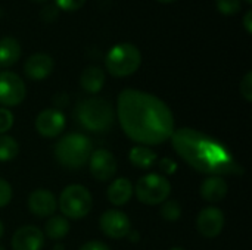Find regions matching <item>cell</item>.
<instances>
[{"label": "cell", "instance_id": "cell-30", "mask_svg": "<svg viewBox=\"0 0 252 250\" xmlns=\"http://www.w3.org/2000/svg\"><path fill=\"white\" fill-rule=\"evenodd\" d=\"M158 167H159V169H161L164 174H167V175L174 174V172H176V169H177V164H176L173 159H170V158H164V159H161V161L158 162Z\"/></svg>", "mask_w": 252, "mask_h": 250}, {"label": "cell", "instance_id": "cell-8", "mask_svg": "<svg viewBox=\"0 0 252 250\" xmlns=\"http://www.w3.org/2000/svg\"><path fill=\"white\" fill-rule=\"evenodd\" d=\"M27 94L25 83L22 78L12 72H0V105L3 108H12L19 105Z\"/></svg>", "mask_w": 252, "mask_h": 250}, {"label": "cell", "instance_id": "cell-3", "mask_svg": "<svg viewBox=\"0 0 252 250\" xmlns=\"http://www.w3.org/2000/svg\"><path fill=\"white\" fill-rule=\"evenodd\" d=\"M75 113L80 124L93 133H105L114 124V109L111 103L102 97H89L81 100Z\"/></svg>", "mask_w": 252, "mask_h": 250}, {"label": "cell", "instance_id": "cell-38", "mask_svg": "<svg viewBox=\"0 0 252 250\" xmlns=\"http://www.w3.org/2000/svg\"><path fill=\"white\" fill-rule=\"evenodd\" d=\"M171 250H185V249H182V248H173Z\"/></svg>", "mask_w": 252, "mask_h": 250}, {"label": "cell", "instance_id": "cell-13", "mask_svg": "<svg viewBox=\"0 0 252 250\" xmlns=\"http://www.w3.org/2000/svg\"><path fill=\"white\" fill-rule=\"evenodd\" d=\"M44 246V236L40 228L32 225H24L12 237L13 250H41Z\"/></svg>", "mask_w": 252, "mask_h": 250}, {"label": "cell", "instance_id": "cell-17", "mask_svg": "<svg viewBox=\"0 0 252 250\" xmlns=\"http://www.w3.org/2000/svg\"><path fill=\"white\" fill-rule=\"evenodd\" d=\"M133 196V184L128 178H117L108 189V199L115 206H123Z\"/></svg>", "mask_w": 252, "mask_h": 250}, {"label": "cell", "instance_id": "cell-20", "mask_svg": "<svg viewBox=\"0 0 252 250\" xmlns=\"http://www.w3.org/2000/svg\"><path fill=\"white\" fill-rule=\"evenodd\" d=\"M128 158H130V162H131L134 167L140 168V169L152 168V167L157 164V161H158L157 153H155L152 149L146 147V146H134V147L130 150Z\"/></svg>", "mask_w": 252, "mask_h": 250}, {"label": "cell", "instance_id": "cell-23", "mask_svg": "<svg viewBox=\"0 0 252 250\" xmlns=\"http://www.w3.org/2000/svg\"><path fill=\"white\" fill-rule=\"evenodd\" d=\"M161 215L167 221H177L182 215V208L176 200H165L161 206Z\"/></svg>", "mask_w": 252, "mask_h": 250}, {"label": "cell", "instance_id": "cell-35", "mask_svg": "<svg viewBox=\"0 0 252 250\" xmlns=\"http://www.w3.org/2000/svg\"><path fill=\"white\" fill-rule=\"evenodd\" d=\"M63 249V246H61V245H56V246H55V250H62Z\"/></svg>", "mask_w": 252, "mask_h": 250}, {"label": "cell", "instance_id": "cell-31", "mask_svg": "<svg viewBox=\"0 0 252 250\" xmlns=\"http://www.w3.org/2000/svg\"><path fill=\"white\" fill-rule=\"evenodd\" d=\"M68 103H69V97H68V94H65V93L56 94V96L53 97V105H55V109H58V111H61V108L68 106Z\"/></svg>", "mask_w": 252, "mask_h": 250}, {"label": "cell", "instance_id": "cell-29", "mask_svg": "<svg viewBox=\"0 0 252 250\" xmlns=\"http://www.w3.org/2000/svg\"><path fill=\"white\" fill-rule=\"evenodd\" d=\"M40 16H41V19L46 21V22H53V21L59 16V9L55 6V3H53V4H46V6H43V9L40 10Z\"/></svg>", "mask_w": 252, "mask_h": 250}, {"label": "cell", "instance_id": "cell-12", "mask_svg": "<svg viewBox=\"0 0 252 250\" xmlns=\"http://www.w3.org/2000/svg\"><path fill=\"white\" fill-rule=\"evenodd\" d=\"M65 128V115L58 109H44L35 118V130L43 137H56Z\"/></svg>", "mask_w": 252, "mask_h": 250}, {"label": "cell", "instance_id": "cell-2", "mask_svg": "<svg viewBox=\"0 0 252 250\" xmlns=\"http://www.w3.org/2000/svg\"><path fill=\"white\" fill-rule=\"evenodd\" d=\"M174 150L182 159L201 174L211 177L241 175L242 167L233 158L230 150L202 131L193 128H180L170 137Z\"/></svg>", "mask_w": 252, "mask_h": 250}, {"label": "cell", "instance_id": "cell-26", "mask_svg": "<svg viewBox=\"0 0 252 250\" xmlns=\"http://www.w3.org/2000/svg\"><path fill=\"white\" fill-rule=\"evenodd\" d=\"M84 3L86 0H55V6L59 10H65V12H75L80 7H83Z\"/></svg>", "mask_w": 252, "mask_h": 250}, {"label": "cell", "instance_id": "cell-25", "mask_svg": "<svg viewBox=\"0 0 252 250\" xmlns=\"http://www.w3.org/2000/svg\"><path fill=\"white\" fill-rule=\"evenodd\" d=\"M13 125V113L7 108H0V134L9 131Z\"/></svg>", "mask_w": 252, "mask_h": 250}, {"label": "cell", "instance_id": "cell-9", "mask_svg": "<svg viewBox=\"0 0 252 250\" xmlns=\"http://www.w3.org/2000/svg\"><path fill=\"white\" fill-rule=\"evenodd\" d=\"M99 227L105 236L115 240L127 237L128 233L131 231V224L128 217L117 209H109L103 212L99 220Z\"/></svg>", "mask_w": 252, "mask_h": 250}, {"label": "cell", "instance_id": "cell-22", "mask_svg": "<svg viewBox=\"0 0 252 250\" xmlns=\"http://www.w3.org/2000/svg\"><path fill=\"white\" fill-rule=\"evenodd\" d=\"M18 152H19V146L16 140L10 136L0 134V161L1 162L12 161L16 158Z\"/></svg>", "mask_w": 252, "mask_h": 250}, {"label": "cell", "instance_id": "cell-18", "mask_svg": "<svg viewBox=\"0 0 252 250\" xmlns=\"http://www.w3.org/2000/svg\"><path fill=\"white\" fill-rule=\"evenodd\" d=\"M80 84L84 91L96 94L105 84V72L99 66H87L80 77Z\"/></svg>", "mask_w": 252, "mask_h": 250}, {"label": "cell", "instance_id": "cell-37", "mask_svg": "<svg viewBox=\"0 0 252 250\" xmlns=\"http://www.w3.org/2000/svg\"><path fill=\"white\" fill-rule=\"evenodd\" d=\"M31 1H35V3H44V1H47V0H31Z\"/></svg>", "mask_w": 252, "mask_h": 250}, {"label": "cell", "instance_id": "cell-36", "mask_svg": "<svg viewBox=\"0 0 252 250\" xmlns=\"http://www.w3.org/2000/svg\"><path fill=\"white\" fill-rule=\"evenodd\" d=\"M158 1H161V3H171V1H174V0H158Z\"/></svg>", "mask_w": 252, "mask_h": 250}, {"label": "cell", "instance_id": "cell-39", "mask_svg": "<svg viewBox=\"0 0 252 250\" xmlns=\"http://www.w3.org/2000/svg\"><path fill=\"white\" fill-rule=\"evenodd\" d=\"M245 1H247L248 4H251V3H252V0H245Z\"/></svg>", "mask_w": 252, "mask_h": 250}, {"label": "cell", "instance_id": "cell-32", "mask_svg": "<svg viewBox=\"0 0 252 250\" xmlns=\"http://www.w3.org/2000/svg\"><path fill=\"white\" fill-rule=\"evenodd\" d=\"M80 250H111L105 243L102 242H87L86 245H83Z\"/></svg>", "mask_w": 252, "mask_h": 250}, {"label": "cell", "instance_id": "cell-14", "mask_svg": "<svg viewBox=\"0 0 252 250\" xmlns=\"http://www.w3.org/2000/svg\"><path fill=\"white\" fill-rule=\"evenodd\" d=\"M56 208H58V200L55 199L53 193H50L46 189L34 190L28 196V209L35 217H40V218L52 217Z\"/></svg>", "mask_w": 252, "mask_h": 250}, {"label": "cell", "instance_id": "cell-33", "mask_svg": "<svg viewBox=\"0 0 252 250\" xmlns=\"http://www.w3.org/2000/svg\"><path fill=\"white\" fill-rule=\"evenodd\" d=\"M244 27H245L247 32H248V34H251L252 32V12L251 10H248V12L245 13V16H244Z\"/></svg>", "mask_w": 252, "mask_h": 250}, {"label": "cell", "instance_id": "cell-28", "mask_svg": "<svg viewBox=\"0 0 252 250\" xmlns=\"http://www.w3.org/2000/svg\"><path fill=\"white\" fill-rule=\"evenodd\" d=\"M10 200H12V187L6 180L0 178V208L6 206Z\"/></svg>", "mask_w": 252, "mask_h": 250}, {"label": "cell", "instance_id": "cell-27", "mask_svg": "<svg viewBox=\"0 0 252 250\" xmlns=\"http://www.w3.org/2000/svg\"><path fill=\"white\" fill-rule=\"evenodd\" d=\"M239 90H241V94L244 96V99L247 102H252V72H247L245 77L242 78L241 81V85H239Z\"/></svg>", "mask_w": 252, "mask_h": 250}, {"label": "cell", "instance_id": "cell-11", "mask_svg": "<svg viewBox=\"0 0 252 250\" xmlns=\"http://www.w3.org/2000/svg\"><path fill=\"white\" fill-rule=\"evenodd\" d=\"M196 227H198V231L204 237L214 239L221 233L224 227V214L221 212V209L214 208V206L205 208L198 215Z\"/></svg>", "mask_w": 252, "mask_h": 250}, {"label": "cell", "instance_id": "cell-34", "mask_svg": "<svg viewBox=\"0 0 252 250\" xmlns=\"http://www.w3.org/2000/svg\"><path fill=\"white\" fill-rule=\"evenodd\" d=\"M3 233H4V227H3V222L0 221V239L3 237Z\"/></svg>", "mask_w": 252, "mask_h": 250}, {"label": "cell", "instance_id": "cell-24", "mask_svg": "<svg viewBox=\"0 0 252 250\" xmlns=\"http://www.w3.org/2000/svg\"><path fill=\"white\" fill-rule=\"evenodd\" d=\"M216 6L223 15H235L241 10V0H216Z\"/></svg>", "mask_w": 252, "mask_h": 250}, {"label": "cell", "instance_id": "cell-40", "mask_svg": "<svg viewBox=\"0 0 252 250\" xmlns=\"http://www.w3.org/2000/svg\"><path fill=\"white\" fill-rule=\"evenodd\" d=\"M0 250H4V248H3V246H0Z\"/></svg>", "mask_w": 252, "mask_h": 250}, {"label": "cell", "instance_id": "cell-19", "mask_svg": "<svg viewBox=\"0 0 252 250\" xmlns=\"http://www.w3.org/2000/svg\"><path fill=\"white\" fill-rule=\"evenodd\" d=\"M21 56V44L13 37L0 38V66H12Z\"/></svg>", "mask_w": 252, "mask_h": 250}, {"label": "cell", "instance_id": "cell-5", "mask_svg": "<svg viewBox=\"0 0 252 250\" xmlns=\"http://www.w3.org/2000/svg\"><path fill=\"white\" fill-rule=\"evenodd\" d=\"M142 63L140 50L131 43H118L109 49L105 65L114 77H128L134 74Z\"/></svg>", "mask_w": 252, "mask_h": 250}, {"label": "cell", "instance_id": "cell-21", "mask_svg": "<svg viewBox=\"0 0 252 250\" xmlns=\"http://www.w3.org/2000/svg\"><path fill=\"white\" fill-rule=\"evenodd\" d=\"M46 236L52 240H61L69 233V222L65 217H53L44 225Z\"/></svg>", "mask_w": 252, "mask_h": 250}, {"label": "cell", "instance_id": "cell-16", "mask_svg": "<svg viewBox=\"0 0 252 250\" xmlns=\"http://www.w3.org/2000/svg\"><path fill=\"white\" fill-rule=\"evenodd\" d=\"M229 186L221 177H210L201 184V196L208 203H219L227 196Z\"/></svg>", "mask_w": 252, "mask_h": 250}, {"label": "cell", "instance_id": "cell-4", "mask_svg": "<svg viewBox=\"0 0 252 250\" xmlns=\"http://www.w3.org/2000/svg\"><path fill=\"white\" fill-rule=\"evenodd\" d=\"M92 155V143L83 134H68L55 146V156L66 168H81Z\"/></svg>", "mask_w": 252, "mask_h": 250}, {"label": "cell", "instance_id": "cell-10", "mask_svg": "<svg viewBox=\"0 0 252 250\" xmlns=\"http://www.w3.org/2000/svg\"><path fill=\"white\" fill-rule=\"evenodd\" d=\"M89 165L92 175L99 181H108L117 172V161L114 155L106 149L92 152L89 158Z\"/></svg>", "mask_w": 252, "mask_h": 250}, {"label": "cell", "instance_id": "cell-1", "mask_svg": "<svg viewBox=\"0 0 252 250\" xmlns=\"http://www.w3.org/2000/svg\"><path fill=\"white\" fill-rule=\"evenodd\" d=\"M117 113L124 133L142 144H162L174 133V118L165 102L151 93L126 88L118 96Z\"/></svg>", "mask_w": 252, "mask_h": 250}, {"label": "cell", "instance_id": "cell-6", "mask_svg": "<svg viewBox=\"0 0 252 250\" xmlns=\"http://www.w3.org/2000/svg\"><path fill=\"white\" fill-rule=\"evenodd\" d=\"M92 194L84 186L71 184L65 187L61 193L58 206L65 218L81 220L89 215L92 209Z\"/></svg>", "mask_w": 252, "mask_h": 250}, {"label": "cell", "instance_id": "cell-7", "mask_svg": "<svg viewBox=\"0 0 252 250\" xmlns=\"http://www.w3.org/2000/svg\"><path fill=\"white\" fill-rule=\"evenodd\" d=\"M134 192L139 202L154 206L168 200L171 193V184L164 175L148 174L136 183Z\"/></svg>", "mask_w": 252, "mask_h": 250}, {"label": "cell", "instance_id": "cell-15", "mask_svg": "<svg viewBox=\"0 0 252 250\" xmlns=\"http://www.w3.org/2000/svg\"><path fill=\"white\" fill-rule=\"evenodd\" d=\"M53 59L47 53H34L24 63V72L31 80H44L53 71Z\"/></svg>", "mask_w": 252, "mask_h": 250}]
</instances>
